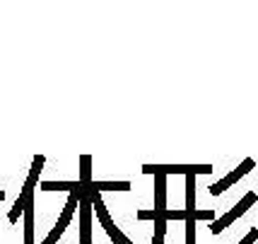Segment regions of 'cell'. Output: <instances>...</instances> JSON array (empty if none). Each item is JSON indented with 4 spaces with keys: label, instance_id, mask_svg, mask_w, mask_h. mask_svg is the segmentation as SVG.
I'll list each match as a JSON object with an SVG mask.
<instances>
[{
    "label": "cell",
    "instance_id": "6da1fadb",
    "mask_svg": "<svg viewBox=\"0 0 258 244\" xmlns=\"http://www.w3.org/2000/svg\"><path fill=\"white\" fill-rule=\"evenodd\" d=\"M92 186V184H90ZM90 199H92V206H94V215L99 218L101 222V227H104V232L111 237V242L113 244H133V239H128L118 227H116V222L111 220V215H109V211H106V206H104V201H101V193L99 191H90Z\"/></svg>",
    "mask_w": 258,
    "mask_h": 244
},
{
    "label": "cell",
    "instance_id": "7a4b0ae2",
    "mask_svg": "<svg viewBox=\"0 0 258 244\" xmlns=\"http://www.w3.org/2000/svg\"><path fill=\"white\" fill-rule=\"evenodd\" d=\"M213 165H143V174H210Z\"/></svg>",
    "mask_w": 258,
    "mask_h": 244
},
{
    "label": "cell",
    "instance_id": "3957f363",
    "mask_svg": "<svg viewBox=\"0 0 258 244\" xmlns=\"http://www.w3.org/2000/svg\"><path fill=\"white\" fill-rule=\"evenodd\" d=\"M256 201H258V196L253 193V191H248L246 196H244V199L239 201V203H236V206L232 208V211L225 213V215H222L220 220H215L213 225H210V230H213V234H220L222 230H225V227H229V225H232V222H234L236 218H241V215H244V213H246L248 208H251V206L256 203Z\"/></svg>",
    "mask_w": 258,
    "mask_h": 244
},
{
    "label": "cell",
    "instance_id": "277c9868",
    "mask_svg": "<svg viewBox=\"0 0 258 244\" xmlns=\"http://www.w3.org/2000/svg\"><path fill=\"white\" fill-rule=\"evenodd\" d=\"M78 206H80V193H70V196H68V206L63 208L58 222L53 225V230L48 232V237H46L41 244H56L58 239H60V234L66 232V227L70 225V220H73V215H75V208H78Z\"/></svg>",
    "mask_w": 258,
    "mask_h": 244
},
{
    "label": "cell",
    "instance_id": "5b68a950",
    "mask_svg": "<svg viewBox=\"0 0 258 244\" xmlns=\"http://www.w3.org/2000/svg\"><path fill=\"white\" fill-rule=\"evenodd\" d=\"M80 244H94L92 242V215H94V206H92L90 196H80Z\"/></svg>",
    "mask_w": 258,
    "mask_h": 244
},
{
    "label": "cell",
    "instance_id": "8992f818",
    "mask_svg": "<svg viewBox=\"0 0 258 244\" xmlns=\"http://www.w3.org/2000/svg\"><path fill=\"white\" fill-rule=\"evenodd\" d=\"M253 165H256V162H253L251 157H248V160H244V162H241V165L236 167V169L232 172V174H227V177L222 179V181H217V184H213V186H210L208 191H210L213 196H220V193H222V191H227L229 186H232V184H236L239 179H241L244 174H246L248 169H253Z\"/></svg>",
    "mask_w": 258,
    "mask_h": 244
},
{
    "label": "cell",
    "instance_id": "52a82bcc",
    "mask_svg": "<svg viewBox=\"0 0 258 244\" xmlns=\"http://www.w3.org/2000/svg\"><path fill=\"white\" fill-rule=\"evenodd\" d=\"M24 244H34V193L24 208Z\"/></svg>",
    "mask_w": 258,
    "mask_h": 244
},
{
    "label": "cell",
    "instance_id": "ba28073f",
    "mask_svg": "<svg viewBox=\"0 0 258 244\" xmlns=\"http://www.w3.org/2000/svg\"><path fill=\"white\" fill-rule=\"evenodd\" d=\"M155 186H157V206H155V213L157 215H164V203H167V177L164 174H157L155 177Z\"/></svg>",
    "mask_w": 258,
    "mask_h": 244
},
{
    "label": "cell",
    "instance_id": "9c48e42d",
    "mask_svg": "<svg viewBox=\"0 0 258 244\" xmlns=\"http://www.w3.org/2000/svg\"><path fill=\"white\" fill-rule=\"evenodd\" d=\"M92 181V155H80V184L90 186Z\"/></svg>",
    "mask_w": 258,
    "mask_h": 244
},
{
    "label": "cell",
    "instance_id": "30bf717a",
    "mask_svg": "<svg viewBox=\"0 0 258 244\" xmlns=\"http://www.w3.org/2000/svg\"><path fill=\"white\" fill-rule=\"evenodd\" d=\"M94 191H131V181H92Z\"/></svg>",
    "mask_w": 258,
    "mask_h": 244
},
{
    "label": "cell",
    "instance_id": "8fae6325",
    "mask_svg": "<svg viewBox=\"0 0 258 244\" xmlns=\"http://www.w3.org/2000/svg\"><path fill=\"white\" fill-rule=\"evenodd\" d=\"M186 244H196V220H186Z\"/></svg>",
    "mask_w": 258,
    "mask_h": 244
},
{
    "label": "cell",
    "instance_id": "7c38bea8",
    "mask_svg": "<svg viewBox=\"0 0 258 244\" xmlns=\"http://www.w3.org/2000/svg\"><path fill=\"white\" fill-rule=\"evenodd\" d=\"M256 239H258V230H256V227H253V230H251V232H248L246 237H244V239H241V242H239V244H253V242H256Z\"/></svg>",
    "mask_w": 258,
    "mask_h": 244
},
{
    "label": "cell",
    "instance_id": "4fadbf2b",
    "mask_svg": "<svg viewBox=\"0 0 258 244\" xmlns=\"http://www.w3.org/2000/svg\"><path fill=\"white\" fill-rule=\"evenodd\" d=\"M0 201H5V191H0Z\"/></svg>",
    "mask_w": 258,
    "mask_h": 244
},
{
    "label": "cell",
    "instance_id": "5bb4252c",
    "mask_svg": "<svg viewBox=\"0 0 258 244\" xmlns=\"http://www.w3.org/2000/svg\"><path fill=\"white\" fill-rule=\"evenodd\" d=\"M66 244H68V242H66Z\"/></svg>",
    "mask_w": 258,
    "mask_h": 244
}]
</instances>
